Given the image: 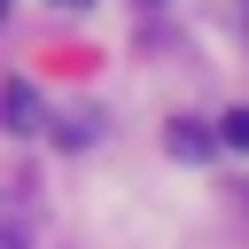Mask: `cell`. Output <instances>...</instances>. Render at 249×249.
Wrapping results in <instances>:
<instances>
[{"mask_svg": "<svg viewBox=\"0 0 249 249\" xmlns=\"http://www.w3.org/2000/svg\"><path fill=\"white\" fill-rule=\"evenodd\" d=\"M0 101H8V132H16V140H23V132H39V93H31L23 78H8V93H0Z\"/></svg>", "mask_w": 249, "mask_h": 249, "instance_id": "6da1fadb", "label": "cell"}, {"mask_svg": "<svg viewBox=\"0 0 249 249\" xmlns=\"http://www.w3.org/2000/svg\"><path fill=\"white\" fill-rule=\"evenodd\" d=\"M171 156H210V132L202 124H171Z\"/></svg>", "mask_w": 249, "mask_h": 249, "instance_id": "7a4b0ae2", "label": "cell"}, {"mask_svg": "<svg viewBox=\"0 0 249 249\" xmlns=\"http://www.w3.org/2000/svg\"><path fill=\"white\" fill-rule=\"evenodd\" d=\"M218 140H226V148H249V109H233V117H226V132H218Z\"/></svg>", "mask_w": 249, "mask_h": 249, "instance_id": "3957f363", "label": "cell"}, {"mask_svg": "<svg viewBox=\"0 0 249 249\" xmlns=\"http://www.w3.org/2000/svg\"><path fill=\"white\" fill-rule=\"evenodd\" d=\"M62 8H86V0H62Z\"/></svg>", "mask_w": 249, "mask_h": 249, "instance_id": "277c9868", "label": "cell"}, {"mask_svg": "<svg viewBox=\"0 0 249 249\" xmlns=\"http://www.w3.org/2000/svg\"><path fill=\"white\" fill-rule=\"evenodd\" d=\"M148 8H163V0H148Z\"/></svg>", "mask_w": 249, "mask_h": 249, "instance_id": "5b68a950", "label": "cell"}]
</instances>
